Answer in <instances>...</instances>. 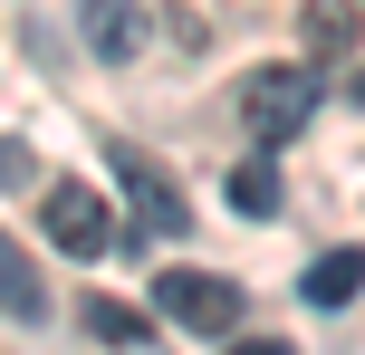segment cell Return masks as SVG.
Masks as SVG:
<instances>
[{"instance_id": "30bf717a", "label": "cell", "mask_w": 365, "mask_h": 355, "mask_svg": "<svg viewBox=\"0 0 365 355\" xmlns=\"http://www.w3.org/2000/svg\"><path fill=\"white\" fill-rule=\"evenodd\" d=\"M87 327H96L106 346H145V317H135L125 298H87Z\"/></svg>"}, {"instance_id": "3957f363", "label": "cell", "mask_w": 365, "mask_h": 355, "mask_svg": "<svg viewBox=\"0 0 365 355\" xmlns=\"http://www.w3.org/2000/svg\"><path fill=\"white\" fill-rule=\"evenodd\" d=\"M115 183H125V211H135V231H145V240H182V231H192V211H182V192L164 183V164H154V154H115Z\"/></svg>"}, {"instance_id": "277c9868", "label": "cell", "mask_w": 365, "mask_h": 355, "mask_svg": "<svg viewBox=\"0 0 365 355\" xmlns=\"http://www.w3.org/2000/svg\"><path fill=\"white\" fill-rule=\"evenodd\" d=\"M38 221H48L58 260H106V240H115L106 202H96L87 183H48V202H38Z\"/></svg>"}, {"instance_id": "7c38bea8", "label": "cell", "mask_w": 365, "mask_h": 355, "mask_svg": "<svg viewBox=\"0 0 365 355\" xmlns=\"http://www.w3.org/2000/svg\"><path fill=\"white\" fill-rule=\"evenodd\" d=\"M231 355H298L289 337H231Z\"/></svg>"}, {"instance_id": "6da1fadb", "label": "cell", "mask_w": 365, "mask_h": 355, "mask_svg": "<svg viewBox=\"0 0 365 355\" xmlns=\"http://www.w3.org/2000/svg\"><path fill=\"white\" fill-rule=\"evenodd\" d=\"M240 115H250L259 144H289V134L317 115V77L308 68H250L240 77Z\"/></svg>"}, {"instance_id": "8fae6325", "label": "cell", "mask_w": 365, "mask_h": 355, "mask_svg": "<svg viewBox=\"0 0 365 355\" xmlns=\"http://www.w3.org/2000/svg\"><path fill=\"white\" fill-rule=\"evenodd\" d=\"M29 183V144H19V134H0V192H19Z\"/></svg>"}, {"instance_id": "ba28073f", "label": "cell", "mask_w": 365, "mask_h": 355, "mask_svg": "<svg viewBox=\"0 0 365 355\" xmlns=\"http://www.w3.org/2000/svg\"><path fill=\"white\" fill-rule=\"evenodd\" d=\"M365 288V250H327V260L308 269V307H346Z\"/></svg>"}, {"instance_id": "8992f818", "label": "cell", "mask_w": 365, "mask_h": 355, "mask_svg": "<svg viewBox=\"0 0 365 355\" xmlns=\"http://www.w3.org/2000/svg\"><path fill=\"white\" fill-rule=\"evenodd\" d=\"M0 317H48V279L10 231H0Z\"/></svg>"}, {"instance_id": "5b68a950", "label": "cell", "mask_w": 365, "mask_h": 355, "mask_svg": "<svg viewBox=\"0 0 365 355\" xmlns=\"http://www.w3.org/2000/svg\"><path fill=\"white\" fill-rule=\"evenodd\" d=\"M77 19H87V48L106 58V68H135V48H145V0H77Z\"/></svg>"}, {"instance_id": "9c48e42d", "label": "cell", "mask_w": 365, "mask_h": 355, "mask_svg": "<svg viewBox=\"0 0 365 355\" xmlns=\"http://www.w3.org/2000/svg\"><path fill=\"white\" fill-rule=\"evenodd\" d=\"M231 202L250 211V221H269V211H279V164H269V154H250V164L231 173Z\"/></svg>"}, {"instance_id": "52a82bcc", "label": "cell", "mask_w": 365, "mask_h": 355, "mask_svg": "<svg viewBox=\"0 0 365 355\" xmlns=\"http://www.w3.org/2000/svg\"><path fill=\"white\" fill-rule=\"evenodd\" d=\"M298 29H308L317 58H336V48H356V38H365V10H356V0H308V19H298Z\"/></svg>"}, {"instance_id": "7a4b0ae2", "label": "cell", "mask_w": 365, "mask_h": 355, "mask_svg": "<svg viewBox=\"0 0 365 355\" xmlns=\"http://www.w3.org/2000/svg\"><path fill=\"white\" fill-rule=\"evenodd\" d=\"M154 307L173 327H192V337H240V279H212V269H164Z\"/></svg>"}]
</instances>
